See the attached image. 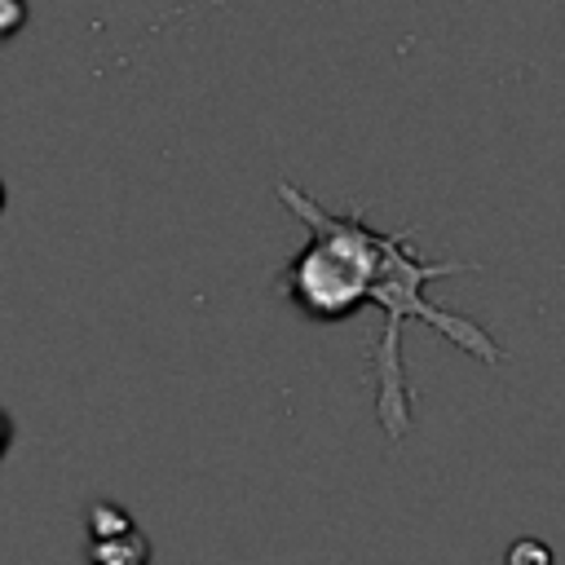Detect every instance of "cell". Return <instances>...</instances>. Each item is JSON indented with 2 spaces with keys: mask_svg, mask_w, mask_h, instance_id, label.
Listing matches in <instances>:
<instances>
[{
  "mask_svg": "<svg viewBox=\"0 0 565 565\" xmlns=\"http://www.w3.org/2000/svg\"><path fill=\"white\" fill-rule=\"evenodd\" d=\"M459 269H472V265L424 260L406 230H393V234L380 230L375 274H371V305L384 313V331L371 349V366H375V415H380V428H384L388 441H406L411 428H415V393H411L406 366H402V327L411 318L428 322L437 335H446L455 349L472 353L486 366L503 362V349L494 344V335H486L472 318H463L455 309H441L424 296V287L433 278H446V274H459Z\"/></svg>",
  "mask_w": 565,
  "mask_h": 565,
  "instance_id": "obj_1",
  "label": "cell"
},
{
  "mask_svg": "<svg viewBox=\"0 0 565 565\" xmlns=\"http://www.w3.org/2000/svg\"><path fill=\"white\" fill-rule=\"evenodd\" d=\"M88 565H150V539L141 530L119 539H88Z\"/></svg>",
  "mask_w": 565,
  "mask_h": 565,
  "instance_id": "obj_3",
  "label": "cell"
},
{
  "mask_svg": "<svg viewBox=\"0 0 565 565\" xmlns=\"http://www.w3.org/2000/svg\"><path fill=\"white\" fill-rule=\"evenodd\" d=\"M137 521L128 508L110 503V499H97L88 503V539H119V534H132Z\"/></svg>",
  "mask_w": 565,
  "mask_h": 565,
  "instance_id": "obj_4",
  "label": "cell"
},
{
  "mask_svg": "<svg viewBox=\"0 0 565 565\" xmlns=\"http://www.w3.org/2000/svg\"><path fill=\"white\" fill-rule=\"evenodd\" d=\"M508 565H552V547L543 539H516L508 547Z\"/></svg>",
  "mask_w": 565,
  "mask_h": 565,
  "instance_id": "obj_5",
  "label": "cell"
},
{
  "mask_svg": "<svg viewBox=\"0 0 565 565\" xmlns=\"http://www.w3.org/2000/svg\"><path fill=\"white\" fill-rule=\"evenodd\" d=\"M278 203H287L305 225L309 243L291 256V265L278 278V291L309 318V322H340L353 309L371 305V274H375V243L380 230L366 225V216L331 212L291 181H278Z\"/></svg>",
  "mask_w": 565,
  "mask_h": 565,
  "instance_id": "obj_2",
  "label": "cell"
}]
</instances>
